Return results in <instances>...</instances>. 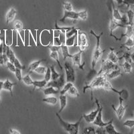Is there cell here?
Masks as SVG:
<instances>
[{
    "label": "cell",
    "instance_id": "1",
    "mask_svg": "<svg viewBox=\"0 0 134 134\" xmlns=\"http://www.w3.org/2000/svg\"><path fill=\"white\" fill-rule=\"evenodd\" d=\"M91 34L92 35L94 36L97 39V44L96 46H95V48L94 49L93 52V54H92V60H91V68L92 69H94V66L96 65L98 61L101 58V57H102L103 53L105 51V50H102L100 46V38L102 36V35L103 34V32L99 34V35H97L96 34L93 32V30H91Z\"/></svg>",
    "mask_w": 134,
    "mask_h": 134
},
{
    "label": "cell",
    "instance_id": "2",
    "mask_svg": "<svg viewBox=\"0 0 134 134\" xmlns=\"http://www.w3.org/2000/svg\"><path fill=\"white\" fill-rule=\"evenodd\" d=\"M107 80V79L106 75L102 74V75H97V76L92 80L91 83H87V85H86L85 86H84L83 93H85L86 90H87V89H90V90L91 91V100H93V90H94V89H96V88H103Z\"/></svg>",
    "mask_w": 134,
    "mask_h": 134
},
{
    "label": "cell",
    "instance_id": "3",
    "mask_svg": "<svg viewBox=\"0 0 134 134\" xmlns=\"http://www.w3.org/2000/svg\"><path fill=\"white\" fill-rule=\"evenodd\" d=\"M56 115L58 117L60 124L62 125V127L64 128L66 132L69 133L70 134H77L79 133V125L82 119V116L80 118L79 120L76 121L75 124H70V123H68V122H66L65 121L63 120V118H61V117L60 116L59 113H57Z\"/></svg>",
    "mask_w": 134,
    "mask_h": 134
},
{
    "label": "cell",
    "instance_id": "4",
    "mask_svg": "<svg viewBox=\"0 0 134 134\" xmlns=\"http://www.w3.org/2000/svg\"><path fill=\"white\" fill-rule=\"evenodd\" d=\"M102 66H101V68H100V70H99L97 72V75H107V73H109L110 71H111L112 70H114V69H119V65L118 64H115V63H112L109 60H102Z\"/></svg>",
    "mask_w": 134,
    "mask_h": 134
},
{
    "label": "cell",
    "instance_id": "5",
    "mask_svg": "<svg viewBox=\"0 0 134 134\" xmlns=\"http://www.w3.org/2000/svg\"><path fill=\"white\" fill-rule=\"evenodd\" d=\"M103 88L105 90L108 91H113L114 93H116L117 94H119V96L121 97L124 100H127L128 98H129V93H128V91L127 89H122L120 91L116 90L115 88L112 86V85L110 83L109 81H107V80L105 82Z\"/></svg>",
    "mask_w": 134,
    "mask_h": 134
},
{
    "label": "cell",
    "instance_id": "6",
    "mask_svg": "<svg viewBox=\"0 0 134 134\" xmlns=\"http://www.w3.org/2000/svg\"><path fill=\"white\" fill-rule=\"evenodd\" d=\"M64 69H65L66 75L67 82H70L73 83L75 81V75L74 67L70 62H65L64 63Z\"/></svg>",
    "mask_w": 134,
    "mask_h": 134
},
{
    "label": "cell",
    "instance_id": "7",
    "mask_svg": "<svg viewBox=\"0 0 134 134\" xmlns=\"http://www.w3.org/2000/svg\"><path fill=\"white\" fill-rule=\"evenodd\" d=\"M94 100H95V103L97 104V109L94 111H91L89 114H84L82 115V117H83L85 120L87 122V123H93L94 121V120L96 118L97 115V113L99 112V109H100V107H101V103L97 99L96 97L94 98Z\"/></svg>",
    "mask_w": 134,
    "mask_h": 134
},
{
    "label": "cell",
    "instance_id": "8",
    "mask_svg": "<svg viewBox=\"0 0 134 134\" xmlns=\"http://www.w3.org/2000/svg\"><path fill=\"white\" fill-rule=\"evenodd\" d=\"M85 52V50H81L79 49V51L77 52V53L75 54H71L70 58H71L72 60V63H73V65H76L79 67V69H80L81 70H84V66L85 63H82L81 62V56H82V54Z\"/></svg>",
    "mask_w": 134,
    "mask_h": 134
},
{
    "label": "cell",
    "instance_id": "9",
    "mask_svg": "<svg viewBox=\"0 0 134 134\" xmlns=\"http://www.w3.org/2000/svg\"><path fill=\"white\" fill-rule=\"evenodd\" d=\"M119 105L118 106L117 108H115V107L114 106V105H111V107L113 108V109L114 110V111L115 112L116 115H117V117L119 120H121L124 117V115H125V111L127 109V105H125L124 106V104H123V102H124V99H122L121 97H119Z\"/></svg>",
    "mask_w": 134,
    "mask_h": 134
},
{
    "label": "cell",
    "instance_id": "10",
    "mask_svg": "<svg viewBox=\"0 0 134 134\" xmlns=\"http://www.w3.org/2000/svg\"><path fill=\"white\" fill-rule=\"evenodd\" d=\"M65 84V79H64V74L60 75V77L56 80H52L47 82L46 87H52L57 88L58 90L60 91L61 88Z\"/></svg>",
    "mask_w": 134,
    "mask_h": 134
},
{
    "label": "cell",
    "instance_id": "11",
    "mask_svg": "<svg viewBox=\"0 0 134 134\" xmlns=\"http://www.w3.org/2000/svg\"><path fill=\"white\" fill-rule=\"evenodd\" d=\"M79 34V37L77 36V44L76 46L79 47V49L85 50L89 46V44H88V40H87V35L85 33H82V32H78Z\"/></svg>",
    "mask_w": 134,
    "mask_h": 134
},
{
    "label": "cell",
    "instance_id": "12",
    "mask_svg": "<svg viewBox=\"0 0 134 134\" xmlns=\"http://www.w3.org/2000/svg\"><path fill=\"white\" fill-rule=\"evenodd\" d=\"M125 27V26H124L123 24H121V23H119V21H116L113 18V17L111 15V18H110V24H109V32H110V34L109 36L111 37H113L116 40H119V38H117V36L113 34V31L115 30H116L117 27Z\"/></svg>",
    "mask_w": 134,
    "mask_h": 134
},
{
    "label": "cell",
    "instance_id": "13",
    "mask_svg": "<svg viewBox=\"0 0 134 134\" xmlns=\"http://www.w3.org/2000/svg\"><path fill=\"white\" fill-rule=\"evenodd\" d=\"M80 17H81V12H76L75 11H66L64 10V16L63 17V18L60 19V21H62V22H64L66 19H71V20H73L75 21L80 19Z\"/></svg>",
    "mask_w": 134,
    "mask_h": 134
},
{
    "label": "cell",
    "instance_id": "14",
    "mask_svg": "<svg viewBox=\"0 0 134 134\" xmlns=\"http://www.w3.org/2000/svg\"><path fill=\"white\" fill-rule=\"evenodd\" d=\"M102 111H103V107L102 105H101V107H100V109H99V112L97 113V115L96 118L94 120V121L93 122V124L94 125H97L98 127H105L109 124L111 121L113 120V119H111V121L108 122H104L102 119Z\"/></svg>",
    "mask_w": 134,
    "mask_h": 134
},
{
    "label": "cell",
    "instance_id": "15",
    "mask_svg": "<svg viewBox=\"0 0 134 134\" xmlns=\"http://www.w3.org/2000/svg\"><path fill=\"white\" fill-rule=\"evenodd\" d=\"M17 14L16 9L14 8H11L8 11L6 14V23L7 24H9L11 21H12L15 18V15Z\"/></svg>",
    "mask_w": 134,
    "mask_h": 134
},
{
    "label": "cell",
    "instance_id": "16",
    "mask_svg": "<svg viewBox=\"0 0 134 134\" xmlns=\"http://www.w3.org/2000/svg\"><path fill=\"white\" fill-rule=\"evenodd\" d=\"M16 82H11L9 79H7L5 82H3V89L4 90L8 91L10 93L11 96L13 97V91H12V88L14 85H16Z\"/></svg>",
    "mask_w": 134,
    "mask_h": 134
},
{
    "label": "cell",
    "instance_id": "17",
    "mask_svg": "<svg viewBox=\"0 0 134 134\" xmlns=\"http://www.w3.org/2000/svg\"><path fill=\"white\" fill-rule=\"evenodd\" d=\"M110 52L108 54L107 56V60H110L112 63H115V64H118V62L119 60V58L117 57V54L114 52L115 49L110 48Z\"/></svg>",
    "mask_w": 134,
    "mask_h": 134
},
{
    "label": "cell",
    "instance_id": "18",
    "mask_svg": "<svg viewBox=\"0 0 134 134\" xmlns=\"http://www.w3.org/2000/svg\"><path fill=\"white\" fill-rule=\"evenodd\" d=\"M123 74L121 71V69L119 68V69H114V70H112L111 71H110L109 73L106 75V76H107V79H115V78L118 77V76H121Z\"/></svg>",
    "mask_w": 134,
    "mask_h": 134
},
{
    "label": "cell",
    "instance_id": "19",
    "mask_svg": "<svg viewBox=\"0 0 134 134\" xmlns=\"http://www.w3.org/2000/svg\"><path fill=\"white\" fill-rule=\"evenodd\" d=\"M126 30L124 34H123L120 37V40H121L123 37H126V38H131L133 35V26H131V25H127L125 26Z\"/></svg>",
    "mask_w": 134,
    "mask_h": 134
},
{
    "label": "cell",
    "instance_id": "20",
    "mask_svg": "<svg viewBox=\"0 0 134 134\" xmlns=\"http://www.w3.org/2000/svg\"><path fill=\"white\" fill-rule=\"evenodd\" d=\"M120 48H125L127 49L128 51H130L131 49L134 48V41L133 38H127V41L124 44H122L120 45Z\"/></svg>",
    "mask_w": 134,
    "mask_h": 134
},
{
    "label": "cell",
    "instance_id": "21",
    "mask_svg": "<svg viewBox=\"0 0 134 134\" xmlns=\"http://www.w3.org/2000/svg\"><path fill=\"white\" fill-rule=\"evenodd\" d=\"M60 109L58 111V113H60L64 109V108L66 107L67 97L66 94H60Z\"/></svg>",
    "mask_w": 134,
    "mask_h": 134
},
{
    "label": "cell",
    "instance_id": "22",
    "mask_svg": "<svg viewBox=\"0 0 134 134\" xmlns=\"http://www.w3.org/2000/svg\"><path fill=\"white\" fill-rule=\"evenodd\" d=\"M60 91L58 90L57 88H54L52 87H46V88H44L43 90L44 94L45 96H48V95H51V94H56L60 93Z\"/></svg>",
    "mask_w": 134,
    "mask_h": 134
},
{
    "label": "cell",
    "instance_id": "23",
    "mask_svg": "<svg viewBox=\"0 0 134 134\" xmlns=\"http://www.w3.org/2000/svg\"><path fill=\"white\" fill-rule=\"evenodd\" d=\"M44 61H46L45 59H41V60H37L35 61V62H34L32 63V64H30L28 66V69H27V72H28V73H32V72L34 71L36 69L37 67L39 66L40 64H41L42 62H44Z\"/></svg>",
    "mask_w": 134,
    "mask_h": 134
},
{
    "label": "cell",
    "instance_id": "24",
    "mask_svg": "<svg viewBox=\"0 0 134 134\" xmlns=\"http://www.w3.org/2000/svg\"><path fill=\"white\" fill-rule=\"evenodd\" d=\"M112 8H113V11H112V14H111V15L113 17V18L115 20H116V21H120L121 19L122 18V15L121 14V13L119 12V11L118 10V9L115 8L114 4L113 5Z\"/></svg>",
    "mask_w": 134,
    "mask_h": 134
},
{
    "label": "cell",
    "instance_id": "25",
    "mask_svg": "<svg viewBox=\"0 0 134 134\" xmlns=\"http://www.w3.org/2000/svg\"><path fill=\"white\" fill-rule=\"evenodd\" d=\"M121 66L124 69V71L125 73H131L132 72L133 68V65L132 63L127 62V61H124V64H121Z\"/></svg>",
    "mask_w": 134,
    "mask_h": 134
},
{
    "label": "cell",
    "instance_id": "26",
    "mask_svg": "<svg viewBox=\"0 0 134 134\" xmlns=\"http://www.w3.org/2000/svg\"><path fill=\"white\" fill-rule=\"evenodd\" d=\"M113 120L111 121L109 124H107L106 126L104 127V128L105 129V131H106V133H109V134L120 133L118 132V131L115 130V128L114 125H113Z\"/></svg>",
    "mask_w": 134,
    "mask_h": 134
},
{
    "label": "cell",
    "instance_id": "27",
    "mask_svg": "<svg viewBox=\"0 0 134 134\" xmlns=\"http://www.w3.org/2000/svg\"><path fill=\"white\" fill-rule=\"evenodd\" d=\"M47 82H48L45 79L42 80V81H34L33 85H32L34 86L33 91L35 90L36 88L40 89V88H42L43 87H46Z\"/></svg>",
    "mask_w": 134,
    "mask_h": 134
},
{
    "label": "cell",
    "instance_id": "28",
    "mask_svg": "<svg viewBox=\"0 0 134 134\" xmlns=\"http://www.w3.org/2000/svg\"><path fill=\"white\" fill-rule=\"evenodd\" d=\"M78 32L75 34H74L73 36H72L70 38H66L65 43H64L66 46H67L68 47H70V46H72L75 45V40L76 38V37H77Z\"/></svg>",
    "mask_w": 134,
    "mask_h": 134
},
{
    "label": "cell",
    "instance_id": "29",
    "mask_svg": "<svg viewBox=\"0 0 134 134\" xmlns=\"http://www.w3.org/2000/svg\"><path fill=\"white\" fill-rule=\"evenodd\" d=\"M126 15L128 18L129 24L131 26H134V11L131 9H129L126 12Z\"/></svg>",
    "mask_w": 134,
    "mask_h": 134
},
{
    "label": "cell",
    "instance_id": "30",
    "mask_svg": "<svg viewBox=\"0 0 134 134\" xmlns=\"http://www.w3.org/2000/svg\"><path fill=\"white\" fill-rule=\"evenodd\" d=\"M5 54H6L7 57L9 58V61H10L11 63H14V60L16 58V57H15V54H14V51L12 50V48H10V46H8V48H7L6 52H5Z\"/></svg>",
    "mask_w": 134,
    "mask_h": 134
},
{
    "label": "cell",
    "instance_id": "31",
    "mask_svg": "<svg viewBox=\"0 0 134 134\" xmlns=\"http://www.w3.org/2000/svg\"><path fill=\"white\" fill-rule=\"evenodd\" d=\"M61 49H62V53L63 55V60H66L67 58H70L71 54L69 52V47L66 46L64 44H63L61 45Z\"/></svg>",
    "mask_w": 134,
    "mask_h": 134
},
{
    "label": "cell",
    "instance_id": "32",
    "mask_svg": "<svg viewBox=\"0 0 134 134\" xmlns=\"http://www.w3.org/2000/svg\"><path fill=\"white\" fill-rule=\"evenodd\" d=\"M50 57L52 58V59L54 60L57 63V64L58 65V66L60 67V69L61 70H63V66L61 65L60 63L59 57H58V52H51L50 54Z\"/></svg>",
    "mask_w": 134,
    "mask_h": 134
},
{
    "label": "cell",
    "instance_id": "33",
    "mask_svg": "<svg viewBox=\"0 0 134 134\" xmlns=\"http://www.w3.org/2000/svg\"><path fill=\"white\" fill-rule=\"evenodd\" d=\"M43 102H45L48 104H50V105H54L58 103V99L54 97H49L44 98L42 99Z\"/></svg>",
    "mask_w": 134,
    "mask_h": 134
},
{
    "label": "cell",
    "instance_id": "34",
    "mask_svg": "<svg viewBox=\"0 0 134 134\" xmlns=\"http://www.w3.org/2000/svg\"><path fill=\"white\" fill-rule=\"evenodd\" d=\"M55 65L54 64H52L50 66V70H51V80H56L57 79L60 77V75L59 73H58L56 70H55Z\"/></svg>",
    "mask_w": 134,
    "mask_h": 134
},
{
    "label": "cell",
    "instance_id": "35",
    "mask_svg": "<svg viewBox=\"0 0 134 134\" xmlns=\"http://www.w3.org/2000/svg\"><path fill=\"white\" fill-rule=\"evenodd\" d=\"M67 93H68V94H69L70 96H72V97H79L80 95L78 90L76 89V88L74 85L72 86V87H70V89L68 91Z\"/></svg>",
    "mask_w": 134,
    "mask_h": 134
},
{
    "label": "cell",
    "instance_id": "36",
    "mask_svg": "<svg viewBox=\"0 0 134 134\" xmlns=\"http://www.w3.org/2000/svg\"><path fill=\"white\" fill-rule=\"evenodd\" d=\"M73 85V83L70 82H68L66 84H64V85L63 86V88L60 91V94H65L68 92V91L70 89V87H72Z\"/></svg>",
    "mask_w": 134,
    "mask_h": 134
},
{
    "label": "cell",
    "instance_id": "37",
    "mask_svg": "<svg viewBox=\"0 0 134 134\" xmlns=\"http://www.w3.org/2000/svg\"><path fill=\"white\" fill-rule=\"evenodd\" d=\"M21 81H23L24 83L26 84V85L27 86H30L33 85L34 81H32V79H31L29 74H27V75H26L25 76L22 77V80H21Z\"/></svg>",
    "mask_w": 134,
    "mask_h": 134
},
{
    "label": "cell",
    "instance_id": "38",
    "mask_svg": "<svg viewBox=\"0 0 134 134\" xmlns=\"http://www.w3.org/2000/svg\"><path fill=\"white\" fill-rule=\"evenodd\" d=\"M79 31V29H76L75 27H73L72 29L69 30H66L65 32V37L66 38H70L72 36H73L74 34H75L76 33H77Z\"/></svg>",
    "mask_w": 134,
    "mask_h": 134
},
{
    "label": "cell",
    "instance_id": "39",
    "mask_svg": "<svg viewBox=\"0 0 134 134\" xmlns=\"http://www.w3.org/2000/svg\"><path fill=\"white\" fill-rule=\"evenodd\" d=\"M97 75V72L96 71L95 69H91V71L88 72V75L87 76V81H92L95 76Z\"/></svg>",
    "mask_w": 134,
    "mask_h": 134
},
{
    "label": "cell",
    "instance_id": "40",
    "mask_svg": "<svg viewBox=\"0 0 134 134\" xmlns=\"http://www.w3.org/2000/svg\"><path fill=\"white\" fill-rule=\"evenodd\" d=\"M21 30H23V23L21 21L18 20L14 23V30L20 32Z\"/></svg>",
    "mask_w": 134,
    "mask_h": 134
},
{
    "label": "cell",
    "instance_id": "41",
    "mask_svg": "<svg viewBox=\"0 0 134 134\" xmlns=\"http://www.w3.org/2000/svg\"><path fill=\"white\" fill-rule=\"evenodd\" d=\"M63 7H64V10L66 11H72L73 10V7L72 5L70 2H63Z\"/></svg>",
    "mask_w": 134,
    "mask_h": 134
},
{
    "label": "cell",
    "instance_id": "42",
    "mask_svg": "<svg viewBox=\"0 0 134 134\" xmlns=\"http://www.w3.org/2000/svg\"><path fill=\"white\" fill-rule=\"evenodd\" d=\"M46 70V67L39 66L37 67L36 69L34 70V72H36L38 74H40V75H43V74H45Z\"/></svg>",
    "mask_w": 134,
    "mask_h": 134
},
{
    "label": "cell",
    "instance_id": "43",
    "mask_svg": "<svg viewBox=\"0 0 134 134\" xmlns=\"http://www.w3.org/2000/svg\"><path fill=\"white\" fill-rule=\"evenodd\" d=\"M44 79L46 80L47 82L51 81V70L50 67H48L47 69L45 72V76H44Z\"/></svg>",
    "mask_w": 134,
    "mask_h": 134
},
{
    "label": "cell",
    "instance_id": "44",
    "mask_svg": "<svg viewBox=\"0 0 134 134\" xmlns=\"http://www.w3.org/2000/svg\"><path fill=\"white\" fill-rule=\"evenodd\" d=\"M13 64H14V66H15V68H18V69H21V70H24V69H25V66L22 65V64L20 63V62L19 61V60L18 59V58H15V60H14V63H13Z\"/></svg>",
    "mask_w": 134,
    "mask_h": 134
},
{
    "label": "cell",
    "instance_id": "45",
    "mask_svg": "<svg viewBox=\"0 0 134 134\" xmlns=\"http://www.w3.org/2000/svg\"><path fill=\"white\" fill-rule=\"evenodd\" d=\"M84 133L85 134H91V133H95V130H94V127H93V126L87 127H86L83 131Z\"/></svg>",
    "mask_w": 134,
    "mask_h": 134
},
{
    "label": "cell",
    "instance_id": "46",
    "mask_svg": "<svg viewBox=\"0 0 134 134\" xmlns=\"http://www.w3.org/2000/svg\"><path fill=\"white\" fill-rule=\"evenodd\" d=\"M14 74H15V77L17 78V79L19 81H21V80H22V76H21V69L16 68Z\"/></svg>",
    "mask_w": 134,
    "mask_h": 134
},
{
    "label": "cell",
    "instance_id": "47",
    "mask_svg": "<svg viewBox=\"0 0 134 134\" xmlns=\"http://www.w3.org/2000/svg\"><path fill=\"white\" fill-rule=\"evenodd\" d=\"M124 125L129 128H132L134 126V120L133 119H127L124 123Z\"/></svg>",
    "mask_w": 134,
    "mask_h": 134
},
{
    "label": "cell",
    "instance_id": "48",
    "mask_svg": "<svg viewBox=\"0 0 134 134\" xmlns=\"http://www.w3.org/2000/svg\"><path fill=\"white\" fill-rule=\"evenodd\" d=\"M119 22H120L121 24H123L124 26H126L127 25L129 24L127 16L126 14H124V15H122V18H121V20Z\"/></svg>",
    "mask_w": 134,
    "mask_h": 134
},
{
    "label": "cell",
    "instance_id": "49",
    "mask_svg": "<svg viewBox=\"0 0 134 134\" xmlns=\"http://www.w3.org/2000/svg\"><path fill=\"white\" fill-rule=\"evenodd\" d=\"M6 66L7 67H8V69H9L11 72H14V73L15 72L16 68H15V66H14V64H13L12 63H11L10 61H8V62H7L6 63Z\"/></svg>",
    "mask_w": 134,
    "mask_h": 134
},
{
    "label": "cell",
    "instance_id": "50",
    "mask_svg": "<svg viewBox=\"0 0 134 134\" xmlns=\"http://www.w3.org/2000/svg\"><path fill=\"white\" fill-rule=\"evenodd\" d=\"M53 45L54 46H61L62 44H61L60 41V39H59V36L57 37V36H55L54 34V32H53Z\"/></svg>",
    "mask_w": 134,
    "mask_h": 134
},
{
    "label": "cell",
    "instance_id": "51",
    "mask_svg": "<svg viewBox=\"0 0 134 134\" xmlns=\"http://www.w3.org/2000/svg\"><path fill=\"white\" fill-rule=\"evenodd\" d=\"M48 47L50 49V52H59L60 48H61V46H48Z\"/></svg>",
    "mask_w": 134,
    "mask_h": 134
},
{
    "label": "cell",
    "instance_id": "52",
    "mask_svg": "<svg viewBox=\"0 0 134 134\" xmlns=\"http://www.w3.org/2000/svg\"><path fill=\"white\" fill-rule=\"evenodd\" d=\"M122 4L126 5L127 8H129L130 5H134V0H123Z\"/></svg>",
    "mask_w": 134,
    "mask_h": 134
},
{
    "label": "cell",
    "instance_id": "53",
    "mask_svg": "<svg viewBox=\"0 0 134 134\" xmlns=\"http://www.w3.org/2000/svg\"><path fill=\"white\" fill-rule=\"evenodd\" d=\"M106 131H105V129L104 128V127H98V128L97 129V130H95V133H105Z\"/></svg>",
    "mask_w": 134,
    "mask_h": 134
},
{
    "label": "cell",
    "instance_id": "54",
    "mask_svg": "<svg viewBox=\"0 0 134 134\" xmlns=\"http://www.w3.org/2000/svg\"><path fill=\"white\" fill-rule=\"evenodd\" d=\"M4 60L3 57V53L0 54V65H4Z\"/></svg>",
    "mask_w": 134,
    "mask_h": 134
},
{
    "label": "cell",
    "instance_id": "55",
    "mask_svg": "<svg viewBox=\"0 0 134 134\" xmlns=\"http://www.w3.org/2000/svg\"><path fill=\"white\" fill-rule=\"evenodd\" d=\"M10 133L12 134H20V132L17 130H14V129H11L10 130Z\"/></svg>",
    "mask_w": 134,
    "mask_h": 134
},
{
    "label": "cell",
    "instance_id": "56",
    "mask_svg": "<svg viewBox=\"0 0 134 134\" xmlns=\"http://www.w3.org/2000/svg\"><path fill=\"white\" fill-rule=\"evenodd\" d=\"M130 57H131V62H132L133 64V66H134V52H133L132 53L130 54Z\"/></svg>",
    "mask_w": 134,
    "mask_h": 134
},
{
    "label": "cell",
    "instance_id": "57",
    "mask_svg": "<svg viewBox=\"0 0 134 134\" xmlns=\"http://www.w3.org/2000/svg\"><path fill=\"white\" fill-rule=\"evenodd\" d=\"M3 81H0V93H1V91L3 89ZM0 103H1V96H0Z\"/></svg>",
    "mask_w": 134,
    "mask_h": 134
},
{
    "label": "cell",
    "instance_id": "58",
    "mask_svg": "<svg viewBox=\"0 0 134 134\" xmlns=\"http://www.w3.org/2000/svg\"><path fill=\"white\" fill-rule=\"evenodd\" d=\"M133 6H134V5H133Z\"/></svg>",
    "mask_w": 134,
    "mask_h": 134
}]
</instances>
